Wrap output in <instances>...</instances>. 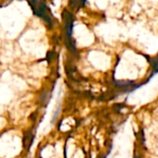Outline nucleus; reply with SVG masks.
<instances>
[]
</instances>
